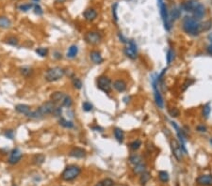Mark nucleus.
<instances>
[{"instance_id": "obj_49", "label": "nucleus", "mask_w": 212, "mask_h": 186, "mask_svg": "<svg viewBox=\"0 0 212 186\" xmlns=\"http://www.w3.org/2000/svg\"><path fill=\"white\" fill-rule=\"evenodd\" d=\"M103 182V185L104 186H113L114 185V181L111 180V179H105L104 181H102Z\"/></svg>"}, {"instance_id": "obj_22", "label": "nucleus", "mask_w": 212, "mask_h": 186, "mask_svg": "<svg viewBox=\"0 0 212 186\" xmlns=\"http://www.w3.org/2000/svg\"><path fill=\"white\" fill-rule=\"evenodd\" d=\"M12 26V21L6 16H0V28H9Z\"/></svg>"}, {"instance_id": "obj_29", "label": "nucleus", "mask_w": 212, "mask_h": 186, "mask_svg": "<svg viewBox=\"0 0 212 186\" xmlns=\"http://www.w3.org/2000/svg\"><path fill=\"white\" fill-rule=\"evenodd\" d=\"M133 171L135 174H141L144 171H146V165L145 163H139V165L135 166L133 168Z\"/></svg>"}, {"instance_id": "obj_48", "label": "nucleus", "mask_w": 212, "mask_h": 186, "mask_svg": "<svg viewBox=\"0 0 212 186\" xmlns=\"http://www.w3.org/2000/svg\"><path fill=\"white\" fill-rule=\"evenodd\" d=\"M194 83V81L193 80H192V79H187L186 81H185V83L183 84V86H182V89L183 90H186L188 87L191 86L192 84H193Z\"/></svg>"}, {"instance_id": "obj_34", "label": "nucleus", "mask_w": 212, "mask_h": 186, "mask_svg": "<svg viewBox=\"0 0 212 186\" xmlns=\"http://www.w3.org/2000/svg\"><path fill=\"white\" fill-rule=\"evenodd\" d=\"M141 146V141L137 139V140H134L132 141L131 143L129 144V148L132 149V150H138Z\"/></svg>"}, {"instance_id": "obj_13", "label": "nucleus", "mask_w": 212, "mask_h": 186, "mask_svg": "<svg viewBox=\"0 0 212 186\" xmlns=\"http://www.w3.org/2000/svg\"><path fill=\"white\" fill-rule=\"evenodd\" d=\"M86 155H87V151H86L84 149L79 148V147L73 148V149L70 150V152H69V156H70V157L76 158V159L84 158Z\"/></svg>"}, {"instance_id": "obj_61", "label": "nucleus", "mask_w": 212, "mask_h": 186, "mask_svg": "<svg viewBox=\"0 0 212 186\" xmlns=\"http://www.w3.org/2000/svg\"><path fill=\"white\" fill-rule=\"evenodd\" d=\"M211 1H212V0H211Z\"/></svg>"}, {"instance_id": "obj_52", "label": "nucleus", "mask_w": 212, "mask_h": 186, "mask_svg": "<svg viewBox=\"0 0 212 186\" xmlns=\"http://www.w3.org/2000/svg\"><path fill=\"white\" fill-rule=\"evenodd\" d=\"M92 129L94 130V131H97V132H102V131H103V128H102V127L97 126V125H96V126H93Z\"/></svg>"}, {"instance_id": "obj_24", "label": "nucleus", "mask_w": 212, "mask_h": 186, "mask_svg": "<svg viewBox=\"0 0 212 186\" xmlns=\"http://www.w3.org/2000/svg\"><path fill=\"white\" fill-rule=\"evenodd\" d=\"M180 15H181V9H178V8H174V9H172L171 13H169V17H170L171 22H172V21L177 20L178 18L180 17Z\"/></svg>"}, {"instance_id": "obj_46", "label": "nucleus", "mask_w": 212, "mask_h": 186, "mask_svg": "<svg viewBox=\"0 0 212 186\" xmlns=\"http://www.w3.org/2000/svg\"><path fill=\"white\" fill-rule=\"evenodd\" d=\"M33 9H34V12H35L36 14H38V15H42V14L43 13L42 9L41 6L38 5V4H34V6H33Z\"/></svg>"}, {"instance_id": "obj_25", "label": "nucleus", "mask_w": 212, "mask_h": 186, "mask_svg": "<svg viewBox=\"0 0 212 186\" xmlns=\"http://www.w3.org/2000/svg\"><path fill=\"white\" fill-rule=\"evenodd\" d=\"M44 161H46V156H44L43 154H42V153H40V154H36L32 159V163H34V165H36V166L42 165Z\"/></svg>"}, {"instance_id": "obj_53", "label": "nucleus", "mask_w": 212, "mask_h": 186, "mask_svg": "<svg viewBox=\"0 0 212 186\" xmlns=\"http://www.w3.org/2000/svg\"><path fill=\"white\" fill-rule=\"evenodd\" d=\"M207 52L208 54H210V56H212V43L211 44H209L207 47Z\"/></svg>"}, {"instance_id": "obj_54", "label": "nucleus", "mask_w": 212, "mask_h": 186, "mask_svg": "<svg viewBox=\"0 0 212 186\" xmlns=\"http://www.w3.org/2000/svg\"><path fill=\"white\" fill-rule=\"evenodd\" d=\"M55 58H58V59L61 58V54H60V53H59V52H55Z\"/></svg>"}, {"instance_id": "obj_47", "label": "nucleus", "mask_w": 212, "mask_h": 186, "mask_svg": "<svg viewBox=\"0 0 212 186\" xmlns=\"http://www.w3.org/2000/svg\"><path fill=\"white\" fill-rule=\"evenodd\" d=\"M4 135H5L7 138L13 139V137H14V132H13V130H7L6 132L4 133Z\"/></svg>"}, {"instance_id": "obj_33", "label": "nucleus", "mask_w": 212, "mask_h": 186, "mask_svg": "<svg viewBox=\"0 0 212 186\" xmlns=\"http://www.w3.org/2000/svg\"><path fill=\"white\" fill-rule=\"evenodd\" d=\"M26 117L27 118H31V119H40V118H42V117L41 116V114L39 113V111L38 110H35V111H30L28 114H27L26 115Z\"/></svg>"}, {"instance_id": "obj_30", "label": "nucleus", "mask_w": 212, "mask_h": 186, "mask_svg": "<svg viewBox=\"0 0 212 186\" xmlns=\"http://www.w3.org/2000/svg\"><path fill=\"white\" fill-rule=\"evenodd\" d=\"M151 178V174L148 171H144L143 173L141 174V178H140V182L141 184H145Z\"/></svg>"}, {"instance_id": "obj_51", "label": "nucleus", "mask_w": 212, "mask_h": 186, "mask_svg": "<svg viewBox=\"0 0 212 186\" xmlns=\"http://www.w3.org/2000/svg\"><path fill=\"white\" fill-rule=\"evenodd\" d=\"M118 37H119V39L121 40V41L122 42H124V43H127L128 41H127V40L124 37V36H122V33H119L118 34Z\"/></svg>"}, {"instance_id": "obj_60", "label": "nucleus", "mask_w": 212, "mask_h": 186, "mask_svg": "<svg viewBox=\"0 0 212 186\" xmlns=\"http://www.w3.org/2000/svg\"><path fill=\"white\" fill-rule=\"evenodd\" d=\"M13 186H17V185H13Z\"/></svg>"}, {"instance_id": "obj_40", "label": "nucleus", "mask_w": 212, "mask_h": 186, "mask_svg": "<svg viewBox=\"0 0 212 186\" xmlns=\"http://www.w3.org/2000/svg\"><path fill=\"white\" fill-rule=\"evenodd\" d=\"M212 26V22L210 20L205 22V23L201 24V30H204V31H207L211 28Z\"/></svg>"}, {"instance_id": "obj_55", "label": "nucleus", "mask_w": 212, "mask_h": 186, "mask_svg": "<svg viewBox=\"0 0 212 186\" xmlns=\"http://www.w3.org/2000/svg\"><path fill=\"white\" fill-rule=\"evenodd\" d=\"M95 186H104V185H103V182H102V181H100V182H98Z\"/></svg>"}, {"instance_id": "obj_21", "label": "nucleus", "mask_w": 212, "mask_h": 186, "mask_svg": "<svg viewBox=\"0 0 212 186\" xmlns=\"http://www.w3.org/2000/svg\"><path fill=\"white\" fill-rule=\"evenodd\" d=\"M113 134H114V136L116 138V140L119 142V143H122V141H124V138H125V134H124V131H122L121 128H115L114 131H113Z\"/></svg>"}, {"instance_id": "obj_58", "label": "nucleus", "mask_w": 212, "mask_h": 186, "mask_svg": "<svg viewBox=\"0 0 212 186\" xmlns=\"http://www.w3.org/2000/svg\"><path fill=\"white\" fill-rule=\"evenodd\" d=\"M32 1H34V2H39L40 0H32Z\"/></svg>"}, {"instance_id": "obj_14", "label": "nucleus", "mask_w": 212, "mask_h": 186, "mask_svg": "<svg viewBox=\"0 0 212 186\" xmlns=\"http://www.w3.org/2000/svg\"><path fill=\"white\" fill-rule=\"evenodd\" d=\"M196 182L201 186H212L211 175H201L196 179Z\"/></svg>"}, {"instance_id": "obj_39", "label": "nucleus", "mask_w": 212, "mask_h": 186, "mask_svg": "<svg viewBox=\"0 0 212 186\" xmlns=\"http://www.w3.org/2000/svg\"><path fill=\"white\" fill-rule=\"evenodd\" d=\"M174 54L173 52L172 49H169L168 52H167V54H166V60H167V64H171L172 61L174 60Z\"/></svg>"}, {"instance_id": "obj_19", "label": "nucleus", "mask_w": 212, "mask_h": 186, "mask_svg": "<svg viewBox=\"0 0 212 186\" xmlns=\"http://www.w3.org/2000/svg\"><path fill=\"white\" fill-rule=\"evenodd\" d=\"M66 94H64L62 91H55L50 95V99L53 103L58 104V103H61L63 98L65 97Z\"/></svg>"}, {"instance_id": "obj_28", "label": "nucleus", "mask_w": 212, "mask_h": 186, "mask_svg": "<svg viewBox=\"0 0 212 186\" xmlns=\"http://www.w3.org/2000/svg\"><path fill=\"white\" fill-rule=\"evenodd\" d=\"M73 104V100L72 98L69 95H65V97L63 98V100L61 102V106L66 107V108H70Z\"/></svg>"}, {"instance_id": "obj_26", "label": "nucleus", "mask_w": 212, "mask_h": 186, "mask_svg": "<svg viewBox=\"0 0 212 186\" xmlns=\"http://www.w3.org/2000/svg\"><path fill=\"white\" fill-rule=\"evenodd\" d=\"M59 123L60 126H62L63 128H66V129H72L74 127V123L71 121V120H67L63 118H60V120H59Z\"/></svg>"}, {"instance_id": "obj_6", "label": "nucleus", "mask_w": 212, "mask_h": 186, "mask_svg": "<svg viewBox=\"0 0 212 186\" xmlns=\"http://www.w3.org/2000/svg\"><path fill=\"white\" fill-rule=\"evenodd\" d=\"M152 86H153V89H154V97H155V102L157 106L160 109L164 108V102H163V98L162 95L160 94L159 89H158V81L157 78L153 77L152 78Z\"/></svg>"}, {"instance_id": "obj_37", "label": "nucleus", "mask_w": 212, "mask_h": 186, "mask_svg": "<svg viewBox=\"0 0 212 186\" xmlns=\"http://www.w3.org/2000/svg\"><path fill=\"white\" fill-rule=\"evenodd\" d=\"M211 112V107L209 105V104H207L206 105H204L203 107V110H202V115L205 118H208L209 115Z\"/></svg>"}, {"instance_id": "obj_5", "label": "nucleus", "mask_w": 212, "mask_h": 186, "mask_svg": "<svg viewBox=\"0 0 212 186\" xmlns=\"http://www.w3.org/2000/svg\"><path fill=\"white\" fill-rule=\"evenodd\" d=\"M96 84H97V87L100 90H102L105 93L110 92L112 84H111V80L108 77H107V76H99L97 78Z\"/></svg>"}, {"instance_id": "obj_20", "label": "nucleus", "mask_w": 212, "mask_h": 186, "mask_svg": "<svg viewBox=\"0 0 212 186\" xmlns=\"http://www.w3.org/2000/svg\"><path fill=\"white\" fill-rule=\"evenodd\" d=\"M15 110L20 113V114H24L25 116L30 112V106L27 104H19L15 105Z\"/></svg>"}, {"instance_id": "obj_9", "label": "nucleus", "mask_w": 212, "mask_h": 186, "mask_svg": "<svg viewBox=\"0 0 212 186\" xmlns=\"http://www.w3.org/2000/svg\"><path fill=\"white\" fill-rule=\"evenodd\" d=\"M84 39L86 40L87 43L91 45H96L98 43L101 41V35H100L98 32L95 31H89L85 34Z\"/></svg>"}, {"instance_id": "obj_15", "label": "nucleus", "mask_w": 212, "mask_h": 186, "mask_svg": "<svg viewBox=\"0 0 212 186\" xmlns=\"http://www.w3.org/2000/svg\"><path fill=\"white\" fill-rule=\"evenodd\" d=\"M197 3L198 2L196 0H187V1H184L181 4L180 9H183L184 12H192V10Z\"/></svg>"}, {"instance_id": "obj_4", "label": "nucleus", "mask_w": 212, "mask_h": 186, "mask_svg": "<svg viewBox=\"0 0 212 186\" xmlns=\"http://www.w3.org/2000/svg\"><path fill=\"white\" fill-rule=\"evenodd\" d=\"M158 6L160 9V14L162 17V21L164 24V27L167 31H170L172 27V23L169 17V12H168V9H167L166 4L163 2V0H158Z\"/></svg>"}, {"instance_id": "obj_45", "label": "nucleus", "mask_w": 212, "mask_h": 186, "mask_svg": "<svg viewBox=\"0 0 212 186\" xmlns=\"http://www.w3.org/2000/svg\"><path fill=\"white\" fill-rule=\"evenodd\" d=\"M117 7H118V4L117 3H114L112 5V17L114 19L115 22L118 21V16H117Z\"/></svg>"}, {"instance_id": "obj_11", "label": "nucleus", "mask_w": 212, "mask_h": 186, "mask_svg": "<svg viewBox=\"0 0 212 186\" xmlns=\"http://www.w3.org/2000/svg\"><path fill=\"white\" fill-rule=\"evenodd\" d=\"M23 157V153L19 149H13L9 153V156L8 159V162L9 165H15V163H19Z\"/></svg>"}, {"instance_id": "obj_42", "label": "nucleus", "mask_w": 212, "mask_h": 186, "mask_svg": "<svg viewBox=\"0 0 212 186\" xmlns=\"http://www.w3.org/2000/svg\"><path fill=\"white\" fill-rule=\"evenodd\" d=\"M179 114H180L179 109L176 108V107H172L170 110H169V115L172 118H177L178 116H179Z\"/></svg>"}, {"instance_id": "obj_56", "label": "nucleus", "mask_w": 212, "mask_h": 186, "mask_svg": "<svg viewBox=\"0 0 212 186\" xmlns=\"http://www.w3.org/2000/svg\"><path fill=\"white\" fill-rule=\"evenodd\" d=\"M64 1H66V0H56V2H58V3H63Z\"/></svg>"}, {"instance_id": "obj_23", "label": "nucleus", "mask_w": 212, "mask_h": 186, "mask_svg": "<svg viewBox=\"0 0 212 186\" xmlns=\"http://www.w3.org/2000/svg\"><path fill=\"white\" fill-rule=\"evenodd\" d=\"M77 53H79V48H77L76 45H71L68 49V51H67V54H66V57L68 58H74L76 57Z\"/></svg>"}, {"instance_id": "obj_27", "label": "nucleus", "mask_w": 212, "mask_h": 186, "mask_svg": "<svg viewBox=\"0 0 212 186\" xmlns=\"http://www.w3.org/2000/svg\"><path fill=\"white\" fill-rule=\"evenodd\" d=\"M129 163L134 166H137V165H139V163H142V158H141V156H140L138 154H133L129 157Z\"/></svg>"}, {"instance_id": "obj_31", "label": "nucleus", "mask_w": 212, "mask_h": 186, "mask_svg": "<svg viewBox=\"0 0 212 186\" xmlns=\"http://www.w3.org/2000/svg\"><path fill=\"white\" fill-rule=\"evenodd\" d=\"M20 72L21 74L25 76V77H29V76L33 73V70L29 67H22L20 68Z\"/></svg>"}, {"instance_id": "obj_17", "label": "nucleus", "mask_w": 212, "mask_h": 186, "mask_svg": "<svg viewBox=\"0 0 212 186\" xmlns=\"http://www.w3.org/2000/svg\"><path fill=\"white\" fill-rule=\"evenodd\" d=\"M90 58H91V60L94 64H101L104 61L103 57L101 56V54H100L98 51H92L90 53Z\"/></svg>"}, {"instance_id": "obj_3", "label": "nucleus", "mask_w": 212, "mask_h": 186, "mask_svg": "<svg viewBox=\"0 0 212 186\" xmlns=\"http://www.w3.org/2000/svg\"><path fill=\"white\" fill-rule=\"evenodd\" d=\"M65 74L64 69L61 67H53L46 71L44 74V78L47 82H56L61 79Z\"/></svg>"}, {"instance_id": "obj_8", "label": "nucleus", "mask_w": 212, "mask_h": 186, "mask_svg": "<svg viewBox=\"0 0 212 186\" xmlns=\"http://www.w3.org/2000/svg\"><path fill=\"white\" fill-rule=\"evenodd\" d=\"M55 108H56V104L53 103L52 101H47L46 103H43L41 106H39L37 110L39 111L41 116L43 118L44 116L52 114L53 111L55 110Z\"/></svg>"}, {"instance_id": "obj_59", "label": "nucleus", "mask_w": 212, "mask_h": 186, "mask_svg": "<svg viewBox=\"0 0 212 186\" xmlns=\"http://www.w3.org/2000/svg\"><path fill=\"white\" fill-rule=\"evenodd\" d=\"M209 142H210V144L212 145V138H210V140H209Z\"/></svg>"}, {"instance_id": "obj_41", "label": "nucleus", "mask_w": 212, "mask_h": 186, "mask_svg": "<svg viewBox=\"0 0 212 186\" xmlns=\"http://www.w3.org/2000/svg\"><path fill=\"white\" fill-rule=\"evenodd\" d=\"M82 108H83V110L86 112H91L93 109V105L89 102H84L82 104Z\"/></svg>"}, {"instance_id": "obj_57", "label": "nucleus", "mask_w": 212, "mask_h": 186, "mask_svg": "<svg viewBox=\"0 0 212 186\" xmlns=\"http://www.w3.org/2000/svg\"><path fill=\"white\" fill-rule=\"evenodd\" d=\"M208 39H209V40H210V41H211V40H212V34H210V35H209V36H208Z\"/></svg>"}, {"instance_id": "obj_36", "label": "nucleus", "mask_w": 212, "mask_h": 186, "mask_svg": "<svg viewBox=\"0 0 212 186\" xmlns=\"http://www.w3.org/2000/svg\"><path fill=\"white\" fill-rule=\"evenodd\" d=\"M36 54L42 58H46L48 54V49L44 47H39L36 49Z\"/></svg>"}, {"instance_id": "obj_2", "label": "nucleus", "mask_w": 212, "mask_h": 186, "mask_svg": "<svg viewBox=\"0 0 212 186\" xmlns=\"http://www.w3.org/2000/svg\"><path fill=\"white\" fill-rule=\"evenodd\" d=\"M80 172H81V168L79 166L70 165L68 167H66L63 172L61 173V179L65 181H74L79 176Z\"/></svg>"}, {"instance_id": "obj_16", "label": "nucleus", "mask_w": 212, "mask_h": 186, "mask_svg": "<svg viewBox=\"0 0 212 186\" xmlns=\"http://www.w3.org/2000/svg\"><path fill=\"white\" fill-rule=\"evenodd\" d=\"M83 15H84V18L86 21L92 22V21L95 20V18L97 17V12L94 9H87L84 12Z\"/></svg>"}, {"instance_id": "obj_38", "label": "nucleus", "mask_w": 212, "mask_h": 186, "mask_svg": "<svg viewBox=\"0 0 212 186\" xmlns=\"http://www.w3.org/2000/svg\"><path fill=\"white\" fill-rule=\"evenodd\" d=\"M33 6H34V4L32 3H27V4H22L18 7V9L20 10H22V12H28V10H30L31 9H33Z\"/></svg>"}, {"instance_id": "obj_35", "label": "nucleus", "mask_w": 212, "mask_h": 186, "mask_svg": "<svg viewBox=\"0 0 212 186\" xmlns=\"http://www.w3.org/2000/svg\"><path fill=\"white\" fill-rule=\"evenodd\" d=\"M6 42L8 43L9 45H12V46H17L18 45V39L14 36H10V37H8L6 39Z\"/></svg>"}, {"instance_id": "obj_7", "label": "nucleus", "mask_w": 212, "mask_h": 186, "mask_svg": "<svg viewBox=\"0 0 212 186\" xmlns=\"http://www.w3.org/2000/svg\"><path fill=\"white\" fill-rule=\"evenodd\" d=\"M127 43H128L127 46H126V47L125 48V50H124L125 54H126V56L128 58H130V59H132V60L136 59V58H137V57H138V53H137V51H138V49H137V44H136L135 41H134L133 40H129Z\"/></svg>"}, {"instance_id": "obj_32", "label": "nucleus", "mask_w": 212, "mask_h": 186, "mask_svg": "<svg viewBox=\"0 0 212 186\" xmlns=\"http://www.w3.org/2000/svg\"><path fill=\"white\" fill-rule=\"evenodd\" d=\"M159 179L160 181H162L164 183L165 182H168L169 179H170L168 172H167V171H159Z\"/></svg>"}, {"instance_id": "obj_44", "label": "nucleus", "mask_w": 212, "mask_h": 186, "mask_svg": "<svg viewBox=\"0 0 212 186\" xmlns=\"http://www.w3.org/2000/svg\"><path fill=\"white\" fill-rule=\"evenodd\" d=\"M61 113H62V108H61V106H59V107L56 106V108H55V110L53 111L52 115H54L55 117H57V118H60V117L61 116Z\"/></svg>"}, {"instance_id": "obj_10", "label": "nucleus", "mask_w": 212, "mask_h": 186, "mask_svg": "<svg viewBox=\"0 0 212 186\" xmlns=\"http://www.w3.org/2000/svg\"><path fill=\"white\" fill-rule=\"evenodd\" d=\"M171 148L173 150V154L175 157V159L178 162H181L183 159V154L184 152L182 150V148L180 146V144L178 143L176 139H172L171 140Z\"/></svg>"}, {"instance_id": "obj_1", "label": "nucleus", "mask_w": 212, "mask_h": 186, "mask_svg": "<svg viewBox=\"0 0 212 186\" xmlns=\"http://www.w3.org/2000/svg\"><path fill=\"white\" fill-rule=\"evenodd\" d=\"M183 29L187 34L191 36H198L201 30V24L193 17L186 16L183 20Z\"/></svg>"}, {"instance_id": "obj_12", "label": "nucleus", "mask_w": 212, "mask_h": 186, "mask_svg": "<svg viewBox=\"0 0 212 186\" xmlns=\"http://www.w3.org/2000/svg\"><path fill=\"white\" fill-rule=\"evenodd\" d=\"M192 17L195 19V20H197V21H200L201 19H202L204 16H205V14H206V8H205V6L203 5V4H201V3H197L196 4V6L194 7V9H193V10H192Z\"/></svg>"}, {"instance_id": "obj_18", "label": "nucleus", "mask_w": 212, "mask_h": 186, "mask_svg": "<svg viewBox=\"0 0 212 186\" xmlns=\"http://www.w3.org/2000/svg\"><path fill=\"white\" fill-rule=\"evenodd\" d=\"M113 87L118 92H124L126 90V83L122 79L115 80L113 82Z\"/></svg>"}, {"instance_id": "obj_43", "label": "nucleus", "mask_w": 212, "mask_h": 186, "mask_svg": "<svg viewBox=\"0 0 212 186\" xmlns=\"http://www.w3.org/2000/svg\"><path fill=\"white\" fill-rule=\"evenodd\" d=\"M73 86H74L75 89H80L81 87H82V82H81V80L79 79V78H74L73 79Z\"/></svg>"}, {"instance_id": "obj_50", "label": "nucleus", "mask_w": 212, "mask_h": 186, "mask_svg": "<svg viewBox=\"0 0 212 186\" xmlns=\"http://www.w3.org/2000/svg\"><path fill=\"white\" fill-rule=\"evenodd\" d=\"M196 131H198L199 133H206L207 131V128L205 125H198L196 127Z\"/></svg>"}]
</instances>
